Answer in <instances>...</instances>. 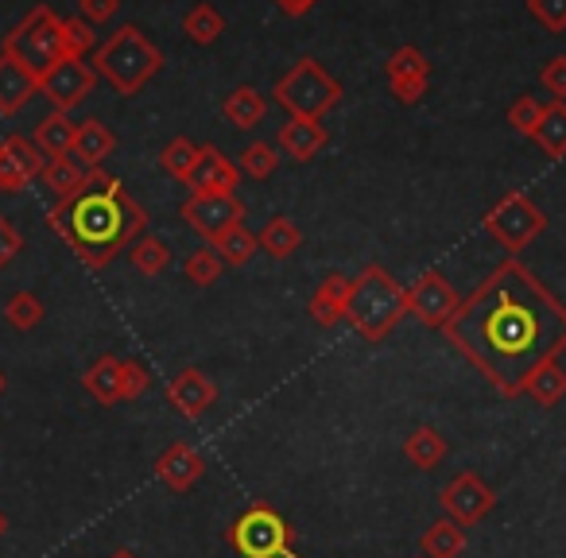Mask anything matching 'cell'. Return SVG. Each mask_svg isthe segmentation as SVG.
Returning <instances> with one entry per match:
<instances>
[{"mask_svg":"<svg viewBox=\"0 0 566 558\" xmlns=\"http://www.w3.org/2000/svg\"><path fill=\"white\" fill-rule=\"evenodd\" d=\"M237 182H241V167L229 156H221L213 144L198 148V159L187 175L190 194H237Z\"/></svg>","mask_w":566,"mask_h":558,"instance_id":"obj_15","label":"cell"},{"mask_svg":"<svg viewBox=\"0 0 566 558\" xmlns=\"http://www.w3.org/2000/svg\"><path fill=\"white\" fill-rule=\"evenodd\" d=\"M109 558H136L133 550H117V555H109Z\"/></svg>","mask_w":566,"mask_h":558,"instance_id":"obj_47","label":"cell"},{"mask_svg":"<svg viewBox=\"0 0 566 558\" xmlns=\"http://www.w3.org/2000/svg\"><path fill=\"white\" fill-rule=\"evenodd\" d=\"M229 547L241 558H303L295 550V527L268 501H252L226 531Z\"/></svg>","mask_w":566,"mask_h":558,"instance_id":"obj_5","label":"cell"},{"mask_svg":"<svg viewBox=\"0 0 566 558\" xmlns=\"http://www.w3.org/2000/svg\"><path fill=\"white\" fill-rule=\"evenodd\" d=\"M447 454H450L447 434H439L434 427H416V431L408 434V442H403V457H408L416 470H434V465H442Z\"/></svg>","mask_w":566,"mask_h":558,"instance_id":"obj_26","label":"cell"},{"mask_svg":"<svg viewBox=\"0 0 566 558\" xmlns=\"http://www.w3.org/2000/svg\"><path fill=\"white\" fill-rule=\"evenodd\" d=\"M539 86L547 90L555 102H566V55H555V59H547V63H543Z\"/></svg>","mask_w":566,"mask_h":558,"instance_id":"obj_41","label":"cell"},{"mask_svg":"<svg viewBox=\"0 0 566 558\" xmlns=\"http://www.w3.org/2000/svg\"><path fill=\"white\" fill-rule=\"evenodd\" d=\"M213 252H218V256L226 260V264L244 267L260 252V241H256V233H249V229H244V221H241V225L226 229V233H221L218 241H213Z\"/></svg>","mask_w":566,"mask_h":558,"instance_id":"obj_32","label":"cell"},{"mask_svg":"<svg viewBox=\"0 0 566 558\" xmlns=\"http://www.w3.org/2000/svg\"><path fill=\"white\" fill-rule=\"evenodd\" d=\"M532 140L547 159L566 156V102L543 105V120H539V128H535Z\"/></svg>","mask_w":566,"mask_h":558,"instance_id":"obj_29","label":"cell"},{"mask_svg":"<svg viewBox=\"0 0 566 558\" xmlns=\"http://www.w3.org/2000/svg\"><path fill=\"white\" fill-rule=\"evenodd\" d=\"M527 12L539 20L543 32L551 35L566 32V0H527Z\"/></svg>","mask_w":566,"mask_h":558,"instance_id":"obj_40","label":"cell"},{"mask_svg":"<svg viewBox=\"0 0 566 558\" xmlns=\"http://www.w3.org/2000/svg\"><path fill=\"white\" fill-rule=\"evenodd\" d=\"M326 144H331V133H326L318 120L292 117L287 125L280 128V151H283V156H292L295 164H307V159H315Z\"/></svg>","mask_w":566,"mask_h":558,"instance_id":"obj_21","label":"cell"},{"mask_svg":"<svg viewBox=\"0 0 566 558\" xmlns=\"http://www.w3.org/2000/svg\"><path fill=\"white\" fill-rule=\"evenodd\" d=\"M182 218H187V225L195 229V233L218 241L226 229L241 225L244 206L237 194H190L187 202H182Z\"/></svg>","mask_w":566,"mask_h":558,"instance_id":"obj_12","label":"cell"},{"mask_svg":"<svg viewBox=\"0 0 566 558\" xmlns=\"http://www.w3.org/2000/svg\"><path fill=\"white\" fill-rule=\"evenodd\" d=\"M35 94H40V78L32 71H24L12 55L0 51V117L20 113Z\"/></svg>","mask_w":566,"mask_h":558,"instance_id":"obj_19","label":"cell"},{"mask_svg":"<svg viewBox=\"0 0 566 558\" xmlns=\"http://www.w3.org/2000/svg\"><path fill=\"white\" fill-rule=\"evenodd\" d=\"M120 0H78V17L86 20V24H109L113 17H117Z\"/></svg>","mask_w":566,"mask_h":558,"instance_id":"obj_43","label":"cell"},{"mask_svg":"<svg viewBox=\"0 0 566 558\" xmlns=\"http://www.w3.org/2000/svg\"><path fill=\"white\" fill-rule=\"evenodd\" d=\"M237 167H241V175H249V179H272L275 167H280V156H275L272 144L256 140V144H249V148L241 151Z\"/></svg>","mask_w":566,"mask_h":558,"instance_id":"obj_38","label":"cell"},{"mask_svg":"<svg viewBox=\"0 0 566 558\" xmlns=\"http://www.w3.org/2000/svg\"><path fill=\"white\" fill-rule=\"evenodd\" d=\"M43 315H48V307H43L40 295L32 292H17L9 303H4V318H9L12 330H35V326L43 323Z\"/></svg>","mask_w":566,"mask_h":558,"instance_id":"obj_34","label":"cell"},{"mask_svg":"<svg viewBox=\"0 0 566 558\" xmlns=\"http://www.w3.org/2000/svg\"><path fill=\"white\" fill-rule=\"evenodd\" d=\"M4 388H9V380H4V372H0V396H4Z\"/></svg>","mask_w":566,"mask_h":558,"instance_id":"obj_48","label":"cell"},{"mask_svg":"<svg viewBox=\"0 0 566 558\" xmlns=\"http://www.w3.org/2000/svg\"><path fill=\"white\" fill-rule=\"evenodd\" d=\"M202 473H206V457H202V450L190 446V442H171V446L156 457V477L164 481L167 488H175V493H190V488L202 481Z\"/></svg>","mask_w":566,"mask_h":558,"instance_id":"obj_17","label":"cell"},{"mask_svg":"<svg viewBox=\"0 0 566 558\" xmlns=\"http://www.w3.org/2000/svg\"><path fill=\"white\" fill-rule=\"evenodd\" d=\"M4 535H9V516L0 512V539H4Z\"/></svg>","mask_w":566,"mask_h":558,"instance_id":"obj_46","label":"cell"},{"mask_svg":"<svg viewBox=\"0 0 566 558\" xmlns=\"http://www.w3.org/2000/svg\"><path fill=\"white\" fill-rule=\"evenodd\" d=\"M275 102L292 117H307V120H323L334 105L342 102V86L338 78L323 71V63L315 59H300L292 71L275 82Z\"/></svg>","mask_w":566,"mask_h":558,"instance_id":"obj_7","label":"cell"},{"mask_svg":"<svg viewBox=\"0 0 566 558\" xmlns=\"http://www.w3.org/2000/svg\"><path fill=\"white\" fill-rule=\"evenodd\" d=\"M256 241H260V252H268L272 260H292L303 244V233L292 218H272L256 233Z\"/></svg>","mask_w":566,"mask_h":558,"instance_id":"obj_30","label":"cell"},{"mask_svg":"<svg viewBox=\"0 0 566 558\" xmlns=\"http://www.w3.org/2000/svg\"><path fill=\"white\" fill-rule=\"evenodd\" d=\"M315 4L318 0H275V9H280L283 17H307Z\"/></svg>","mask_w":566,"mask_h":558,"instance_id":"obj_45","label":"cell"},{"mask_svg":"<svg viewBox=\"0 0 566 558\" xmlns=\"http://www.w3.org/2000/svg\"><path fill=\"white\" fill-rule=\"evenodd\" d=\"M539 120H543V105H539V97L520 94L516 102L509 105V125L516 128L520 136H535V128H539Z\"/></svg>","mask_w":566,"mask_h":558,"instance_id":"obj_39","label":"cell"},{"mask_svg":"<svg viewBox=\"0 0 566 558\" xmlns=\"http://www.w3.org/2000/svg\"><path fill=\"white\" fill-rule=\"evenodd\" d=\"M90 51H97L94 24H86L82 17H66L63 20V59H86Z\"/></svg>","mask_w":566,"mask_h":558,"instance_id":"obj_35","label":"cell"},{"mask_svg":"<svg viewBox=\"0 0 566 558\" xmlns=\"http://www.w3.org/2000/svg\"><path fill=\"white\" fill-rule=\"evenodd\" d=\"M151 385V372L144 369L140 361H125V403L128 400H140Z\"/></svg>","mask_w":566,"mask_h":558,"instance_id":"obj_44","label":"cell"},{"mask_svg":"<svg viewBox=\"0 0 566 558\" xmlns=\"http://www.w3.org/2000/svg\"><path fill=\"white\" fill-rule=\"evenodd\" d=\"M408 315V287H400L388 267L369 264L354 280V292L346 303V323L361 334L365 341H385Z\"/></svg>","mask_w":566,"mask_h":558,"instance_id":"obj_3","label":"cell"},{"mask_svg":"<svg viewBox=\"0 0 566 558\" xmlns=\"http://www.w3.org/2000/svg\"><path fill=\"white\" fill-rule=\"evenodd\" d=\"M0 51L17 59L35 78H43V74H51L63 63V17H55L48 4H35V9L4 35V48Z\"/></svg>","mask_w":566,"mask_h":558,"instance_id":"obj_6","label":"cell"},{"mask_svg":"<svg viewBox=\"0 0 566 558\" xmlns=\"http://www.w3.org/2000/svg\"><path fill=\"white\" fill-rule=\"evenodd\" d=\"M195 159H198V144H190L187 136H175V140L159 151V167H164V171L171 175V179H179V182H187Z\"/></svg>","mask_w":566,"mask_h":558,"instance_id":"obj_36","label":"cell"},{"mask_svg":"<svg viewBox=\"0 0 566 558\" xmlns=\"http://www.w3.org/2000/svg\"><path fill=\"white\" fill-rule=\"evenodd\" d=\"M113 148H117V136L109 133V125H105V120L90 117V120H82V125H78V136H74V151H71V156L94 171V167H102L105 159L113 156Z\"/></svg>","mask_w":566,"mask_h":558,"instance_id":"obj_22","label":"cell"},{"mask_svg":"<svg viewBox=\"0 0 566 558\" xmlns=\"http://www.w3.org/2000/svg\"><path fill=\"white\" fill-rule=\"evenodd\" d=\"M97 78L102 74L94 71V63H86V59H63L55 71L40 78V94L48 97L55 113H71L94 94Z\"/></svg>","mask_w":566,"mask_h":558,"instance_id":"obj_9","label":"cell"},{"mask_svg":"<svg viewBox=\"0 0 566 558\" xmlns=\"http://www.w3.org/2000/svg\"><path fill=\"white\" fill-rule=\"evenodd\" d=\"M167 403H171L182 419L198 423V419L218 403V385H213L202 369H182V372H175L171 385H167Z\"/></svg>","mask_w":566,"mask_h":558,"instance_id":"obj_16","label":"cell"},{"mask_svg":"<svg viewBox=\"0 0 566 558\" xmlns=\"http://www.w3.org/2000/svg\"><path fill=\"white\" fill-rule=\"evenodd\" d=\"M94 71L102 74L120 97H133L164 71V51H159L136 24H125L94 51Z\"/></svg>","mask_w":566,"mask_h":558,"instance_id":"obj_4","label":"cell"},{"mask_svg":"<svg viewBox=\"0 0 566 558\" xmlns=\"http://www.w3.org/2000/svg\"><path fill=\"white\" fill-rule=\"evenodd\" d=\"M128 260H133V267L140 275H164L167 264H171V249H167V241H159V236H148L144 233L140 241L128 249Z\"/></svg>","mask_w":566,"mask_h":558,"instance_id":"obj_33","label":"cell"},{"mask_svg":"<svg viewBox=\"0 0 566 558\" xmlns=\"http://www.w3.org/2000/svg\"><path fill=\"white\" fill-rule=\"evenodd\" d=\"M349 292H354V280H346V275H326L323 284L311 292V303H307V310H311V318H315L318 326H338L342 318H346V303H349Z\"/></svg>","mask_w":566,"mask_h":558,"instance_id":"obj_20","label":"cell"},{"mask_svg":"<svg viewBox=\"0 0 566 558\" xmlns=\"http://www.w3.org/2000/svg\"><path fill=\"white\" fill-rule=\"evenodd\" d=\"M385 74H388V90L400 105H419L431 86V63L419 48H400L392 51V59L385 63Z\"/></svg>","mask_w":566,"mask_h":558,"instance_id":"obj_13","label":"cell"},{"mask_svg":"<svg viewBox=\"0 0 566 558\" xmlns=\"http://www.w3.org/2000/svg\"><path fill=\"white\" fill-rule=\"evenodd\" d=\"M74 136H78V125H74L66 113H51V117H43L40 125H35V148L43 151L48 159L55 156H71L74 151Z\"/></svg>","mask_w":566,"mask_h":558,"instance_id":"obj_24","label":"cell"},{"mask_svg":"<svg viewBox=\"0 0 566 558\" xmlns=\"http://www.w3.org/2000/svg\"><path fill=\"white\" fill-rule=\"evenodd\" d=\"M48 225L51 233H59L71 244L82 264L97 272L140 241L144 229H148V213L120 187V179L94 167L78 194L55 202V210L48 213Z\"/></svg>","mask_w":566,"mask_h":558,"instance_id":"obj_2","label":"cell"},{"mask_svg":"<svg viewBox=\"0 0 566 558\" xmlns=\"http://www.w3.org/2000/svg\"><path fill=\"white\" fill-rule=\"evenodd\" d=\"M43 167H48V156L28 136L12 133L9 140L0 144V190L4 194H20L28 182L40 179Z\"/></svg>","mask_w":566,"mask_h":558,"instance_id":"obj_14","label":"cell"},{"mask_svg":"<svg viewBox=\"0 0 566 558\" xmlns=\"http://www.w3.org/2000/svg\"><path fill=\"white\" fill-rule=\"evenodd\" d=\"M221 267H226V260L218 256L213 249H198L187 256V264H182V275H187L195 287H210L221 280Z\"/></svg>","mask_w":566,"mask_h":558,"instance_id":"obj_37","label":"cell"},{"mask_svg":"<svg viewBox=\"0 0 566 558\" xmlns=\"http://www.w3.org/2000/svg\"><path fill=\"white\" fill-rule=\"evenodd\" d=\"M182 32H187L195 43H202V48H210V43H218L221 32H226V17H221L213 4L198 0V4H190L187 17H182Z\"/></svg>","mask_w":566,"mask_h":558,"instance_id":"obj_31","label":"cell"},{"mask_svg":"<svg viewBox=\"0 0 566 558\" xmlns=\"http://www.w3.org/2000/svg\"><path fill=\"white\" fill-rule=\"evenodd\" d=\"M524 396L539 403V408H555V403H563V396H566V369L558 365V357H555V361H547V365H539V369L527 377Z\"/></svg>","mask_w":566,"mask_h":558,"instance_id":"obj_28","label":"cell"},{"mask_svg":"<svg viewBox=\"0 0 566 558\" xmlns=\"http://www.w3.org/2000/svg\"><path fill=\"white\" fill-rule=\"evenodd\" d=\"M86 175H90V167L78 164L74 156H55V159H48V167H43L40 179H43V187L55 194V202H66V198L82 190Z\"/></svg>","mask_w":566,"mask_h":558,"instance_id":"obj_23","label":"cell"},{"mask_svg":"<svg viewBox=\"0 0 566 558\" xmlns=\"http://www.w3.org/2000/svg\"><path fill=\"white\" fill-rule=\"evenodd\" d=\"M82 388H86L102 408H117V403H125V361L113 357V354L97 357V361L82 372Z\"/></svg>","mask_w":566,"mask_h":558,"instance_id":"obj_18","label":"cell"},{"mask_svg":"<svg viewBox=\"0 0 566 558\" xmlns=\"http://www.w3.org/2000/svg\"><path fill=\"white\" fill-rule=\"evenodd\" d=\"M439 504H442V512L454 519V524L473 527L478 519H485L489 512L496 508V493L478 477V473L465 470V473H458L450 485H442Z\"/></svg>","mask_w":566,"mask_h":558,"instance_id":"obj_11","label":"cell"},{"mask_svg":"<svg viewBox=\"0 0 566 558\" xmlns=\"http://www.w3.org/2000/svg\"><path fill=\"white\" fill-rule=\"evenodd\" d=\"M447 341L501 396H524L539 365L566 349V303L516 256L493 267L442 326Z\"/></svg>","mask_w":566,"mask_h":558,"instance_id":"obj_1","label":"cell"},{"mask_svg":"<svg viewBox=\"0 0 566 558\" xmlns=\"http://www.w3.org/2000/svg\"><path fill=\"white\" fill-rule=\"evenodd\" d=\"M221 113H226V120L233 128H256L260 120H264V113H268V102H264V94H260V90L237 86V90H229V94H226Z\"/></svg>","mask_w":566,"mask_h":558,"instance_id":"obj_27","label":"cell"},{"mask_svg":"<svg viewBox=\"0 0 566 558\" xmlns=\"http://www.w3.org/2000/svg\"><path fill=\"white\" fill-rule=\"evenodd\" d=\"M481 225H485V233L493 236L501 249H509L512 256H516V252H524L527 244L547 229V213H543L524 190H509L501 202L489 206Z\"/></svg>","mask_w":566,"mask_h":558,"instance_id":"obj_8","label":"cell"},{"mask_svg":"<svg viewBox=\"0 0 566 558\" xmlns=\"http://www.w3.org/2000/svg\"><path fill=\"white\" fill-rule=\"evenodd\" d=\"M458 292L450 287V280L442 272H423L416 284L408 287V315H416L427 330H442L458 310Z\"/></svg>","mask_w":566,"mask_h":558,"instance_id":"obj_10","label":"cell"},{"mask_svg":"<svg viewBox=\"0 0 566 558\" xmlns=\"http://www.w3.org/2000/svg\"><path fill=\"white\" fill-rule=\"evenodd\" d=\"M419 550H423V558H462L465 527L454 524L450 516L434 519V524L423 531V539H419Z\"/></svg>","mask_w":566,"mask_h":558,"instance_id":"obj_25","label":"cell"},{"mask_svg":"<svg viewBox=\"0 0 566 558\" xmlns=\"http://www.w3.org/2000/svg\"><path fill=\"white\" fill-rule=\"evenodd\" d=\"M20 249H24V236H20V229L0 213V272L20 256Z\"/></svg>","mask_w":566,"mask_h":558,"instance_id":"obj_42","label":"cell"}]
</instances>
